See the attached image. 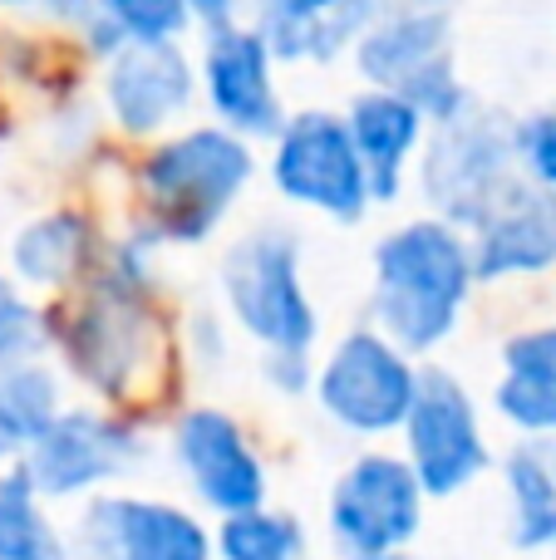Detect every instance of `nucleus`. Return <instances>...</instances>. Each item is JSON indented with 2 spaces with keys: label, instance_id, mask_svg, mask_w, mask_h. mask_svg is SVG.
Returning a JSON list of instances; mask_svg holds the SVG:
<instances>
[{
  "label": "nucleus",
  "instance_id": "16",
  "mask_svg": "<svg viewBox=\"0 0 556 560\" xmlns=\"http://www.w3.org/2000/svg\"><path fill=\"white\" fill-rule=\"evenodd\" d=\"M468 242L478 285L556 271V192L522 177Z\"/></svg>",
  "mask_w": 556,
  "mask_h": 560
},
{
  "label": "nucleus",
  "instance_id": "10",
  "mask_svg": "<svg viewBox=\"0 0 556 560\" xmlns=\"http://www.w3.org/2000/svg\"><path fill=\"white\" fill-rule=\"evenodd\" d=\"M271 187L331 222H360L374 207L370 167L345 128V114L331 108H301L286 118L271 148Z\"/></svg>",
  "mask_w": 556,
  "mask_h": 560
},
{
  "label": "nucleus",
  "instance_id": "13",
  "mask_svg": "<svg viewBox=\"0 0 556 560\" xmlns=\"http://www.w3.org/2000/svg\"><path fill=\"white\" fill-rule=\"evenodd\" d=\"M173 463L212 516H246L271 502V472L252 433L227 408L197 404L173 423Z\"/></svg>",
  "mask_w": 556,
  "mask_h": 560
},
{
  "label": "nucleus",
  "instance_id": "32",
  "mask_svg": "<svg viewBox=\"0 0 556 560\" xmlns=\"http://www.w3.org/2000/svg\"><path fill=\"white\" fill-rule=\"evenodd\" d=\"M370 560H424V556H414V551H394V556H370Z\"/></svg>",
  "mask_w": 556,
  "mask_h": 560
},
{
  "label": "nucleus",
  "instance_id": "27",
  "mask_svg": "<svg viewBox=\"0 0 556 560\" xmlns=\"http://www.w3.org/2000/svg\"><path fill=\"white\" fill-rule=\"evenodd\" d=\"M518 163L528 183L556 192V108L518 118Z\"/></svg>",
  "mask_w": 556,
  "mask_h": 560
},
{
  "label": "nucleus",
  "instance_id": "8",
  "mask_svg": "<svg viewBox=\"0 0 556 560\" xmlns=\"http://www.w3.org/2000/svg\"><path fill=\"white\" fill-rule=\"evenodd\" d=\"M424 512H429V497H424L414 467L404 463V453L370 447L350 467H340V477L331 482L325 532L345 560L394 556L419 541Z\"/></svg>",
  "mask_w": 556,
  "mask_h": 560
},
{
  "label": "nucleus",
  "instance_id": "5",
  "mask_svg": "<svg viewBox=\"0 0 556 560\" xmlns=\"http://www.w3.org/2000/svg\"><path fill=\"white\" fill-rule=\"evenodd\" d=\"M222 305L262 354H311L321 315L301 276V246L286 226H256L222 256Z\"/></svg>",
  "mask_w": 556,
  "mask_h": 560
},
{
  "label": "nucleus",
  "instance_id": "20",
  "mask_svg": "<svg viewBox=\"0 0 556 560\" xmlns=\"http://www.w3.org/2000/svg\"><path fill=\"white\" fill-rule=\"evenodd\" d=\"M108 242H99L94 222L84 212H45L35 222H25L10 242V276L30 290H65L94 276L99 256Z\"/></svg>",
  "mask_w": 556,
  "mask_h": 560
},
{
  "label": "nucleus",
  "instance_id": "6",
  "mask_svg": "<svg viewBox=\"0 0 556 560\" xmlns=\"http://www.w3.org/2000/svg\"><path fill=\"white\" fill-rule=\"evenodd\" d=\"M522 183L518 124L498 108H468L463 118L433 128L419 153V187L433 217L459 232H478L498 202Z\"/></svg>",
  "mask_w": 556,
  "mask_h": 560
},
{
  "label": "nucleus",
  "instance_id": "26",
  "mask_svg": "<svg viewBox=\"0 0 556 560\" xmlns=\"http://www.w3.org/2000/svg\"><path fill=\"white\" fill-rule=\"evenodd\" d=\"M45 310L20 295L15 276L0 271V369L30 364L45 349Z\"/></svg>",
  "mask_w": 556,
  "mask_h": 560
},
{
  "label": "nucleus",
  "instance_id": "21",
  "mask_svg": "<svg viewBox=\"0 0 556 560\" xmlns=\"http://www.w3.org/2000/svg\"><path fill=\"white\" fill-rule=\"evenodd\" d=\"M502 497H508L512 551H556V467L537 443H518L502 457Z\"/></svg>",
  "mask_w": 556,
  "mask_h": 560
},
{
  "label": "nucleus",
  "instance_id": "23",
  "mask_svg": "<svg viewBox=\"0 0 556 560\" xmlns=\"http://www.w3.org/2000/svg\"><path fill=\"white\" fill-rule=\"evenodd\" d=\"M65 413V398H59V374L45 364H15L0 369V423H5L10 443L25 453L39 433H49V423ZM20 463V457H15Z\"/></svg>",
  "mask_w": 556,
  "mask_h": 560
},
{
  "label": "nucleus",
  "instance_id": "35",
  "mask_svg": "<svg viewBox=\"0 0 556 560\" xmlns=\"http://www.w3.org/2000/svg\"><path fill=\"white\" fill-rule=\"evenodd\" d=\"M55 560H69V546H65V556H55Z\"/></svg>",
  "mask_w": 556,
  "mask_h": 560
},
{
  "label": "nucleus",
  "instance_id": "3",
  "mask_svg": "<svg viewBox=\"0 0 556 560\" xmlns=\"http://www.w3.org/2000/svg\"><path fill=\"white\" fill-rule=\"evenodd\" d=\"M252 177V143L222 124L158 138L138 163V226L153 246H197L227 222Z\"/></svg>",
  "mask_w": 556,
  "mask_h": 560
},
{
  "label": "nucleus",
  "instance_id": "24",
  "mask_svg": "<svg viewBox=\"0 0 556 560\" xmlns=\"http://www.w3.org/2000/svg\"><path fill=\"white\" fill-rule=\"evenodd\" d=\"M217 560H305V526L276 506L227 516L217 522Z\"/></svg>",
  "mask_w": 556,
  "mask_h": 560
},
{
  "label": "nucleus",
  "instance_id": "34",
  "mask_svg": "<svg viewBox=\"0 0 556 560\" xmlns=\"http://www.w3.org/2000/svg\"><path fill=\"white\" fill-rule=\"evenodd\" d=\"M0 5H30V0H0Z\"/></svg>",
  "mask_w": 556,
  "mask_h": 560
},
{
  "label": "nucleus",
  "instance_id": "14",
  "mask_svg": "<svg viewBox=\"0 0 556 560\" xmlns=\"http://www.w3.org/2000/svg\"><path fill=\"white\" fill-rule=\"evenodd\" d=\"M202 94L207 108L217 114V124L227 133L246 138H271L286 128V104H281V84H276V55L266 45V35L256 25H222L207 30L202 45Z\"/></svg>",
  "mask_w": 556,
  "mask_h": 560
},
{
  "label": "nucleus",
  "instance_id": "29",
  "mask_svg": "<svg viewBox=\"0 0 556 560\" xmlns=\"http://www.w3.org/2000/svg\"><path fill=\"white\" fill-rule=\"evenodd\" d=\"M30 5L45 20H55V25H79V30L99 15V0H30Z\"/></svg>",
  "mask_w": 556,
  "mask_h": 560
},
{
  "label": "nucleus",
  "instance_id": "7",
  "mask_svg": "<svg viewBox=\"0 0 556 560\" xmlns=\"http://www.w3.org/2000/svg\"><path fill=\"white\" fill-rule=\"evenodd\" d=\"M424 369L380 329H350L315 369V404L350 438H394L409 423Z\"/></svg>",
  "mask_w": 556,
  "mask_h": 560
},
{
  "label": "nucleus",
  "instance_id": "12",
  "mask_svg": "<svg viewBox=\"0 0 556 560\" xmlns=\"http://www.w3.org/2000/svg\"><path fill=\"white\" fill-rule=\"evenodd\" d=\"M69 560H217V532L177 502L104 492L65 532Z\"/></svg>",
  "mask_w": 556,
  "mask_h": 560
},
{
  "label": "nucleus",
  "instance_id": "17",
  "mask_svg": "<svg viewBox=\"0 0 556 560\" xmlns=\"http://www.w3.org/2000/svg\"><path fill=\"white\" fill-rule=\"evenodd\" d=\"M380 15L384 0H252V25L286 65H301V59L325 65L345 55Z\"/></svg>",
  "mask_w": 556,
  "mask_h": 560
},
{
  "label": "nucleus",
  "instance_id": "22",
  "mask_svg": "<svg viewBox=\"0 0 556 560\" xmlns=\"http://www.w3.org/2000/svg\"><path fill=\"white\" fill-rule=\"evenodd\" d=\"M65 532L49 522L45 497L30 487L20 463H0V560H55Z\"/></svg>",
  "mask_w": 556,
  "mask_h": 560
},
{
  "label": "nucleus",
  "instance_id": "30",
  "mask_svg": "<svg viewBox=\"0 0 556 560\" xmlns=\"http://www.w3.org/2000/svg\"><path fill=\"white\" fill-rule=\"evenodd\" d=\"M252 5V0H187L193 20H202L207 30H222V25H236V10Z\"/></svg>",
  "mask_w": 556,
  "mask_h": 560
},
{
  "label": "nucleus",
  "instance_id": "25",
  "mask_svg": "<svg viewBox=\"0 0 556 560\" xmlns=\"http://www.w3.org/2000/svg\"><path fill=\"white\" fill-rule=\"evenodd\" d=\"M99 15L128 35V45H183L193 10L187 0H99Z\"/></svg>",
  "mask_w": 556,
  "mask_h": 560
},
{
  "label": "nucleus",
  "instance_id": "18",
  "mask_svg": "<svg viewBox=\"0 0 556 560\" xmlns=\"http://www.w3.org/2000/svg\"><path fill=\"white\" fill-rule=\"evenodd\" d=\"M493 408L518 438H556V325H532L502 339Z\"/></svg>",
  "mask_w": 556,
  "mask_h": 560
},
{
  "label": "nucleus",
  "instance_id": "9",
  "mask_svg": "<svg viewBox=\"0 0 556 560\" xmlns=\"http://www.w3.org/2000/svg\"><path fill=\"white\" fill-rule=\"evenodd\" d=\"M148 453L143 423L128 413H99V408H65L20 453V472L30 477L45 502H94L104 487L128 477Z\"/></svg>",
  "mask_w": 556,
  "mask_h": 560
},
{
  "label": "nucleus",
  "instance_id": "1",
  "mask_svg": "<svg viewBox=\"0 0 556 560\" xmlns=\"http://www.w3.org/2000/svg\"><path fill=\"white\" fill-rule=\"evenodd\" d=\"M148 252L153 242L143 232L108 242L94 276L84 280V295L45 310V335L65 354V369L114 404H124L163 354V319L153 310Z\"/></svg>",
  "mask_w": 556,
  "mask_h": 560
},
{
  "label": "nucleus",
  "instance_id": "31",
  "mask_svg": "<svg viewBox=\"0 0 556 560\" xmlns=\"http://www.w3.org/2000/svg\"><path fill=\"white\" fill-rule=\"evenodd\" d=\"M20 457V447L10 443V433H5V423H0V463H15Z\"/></svg>",
  "mask_w": 556,
  "mask_h": 560
},
{
  "label": "nucleus",
  "instance_id": "2",
  "mask_svg": "<svg viewBox=\"0 0 556 560\" xmlns=\"http://www.w3.org/2000/svg\"><path fill=\"white\" fill-rule=\"evenodd\" d=\"M370 266L374 329L409 359L433 354L459 329L473 285H478L468 232L439 222V217H414V222L384 232L374 242Z\"/></svg>",
  "mask_w": 556,
  "mask_h": 560
},
{
  "label": "nucleus",
  "instance_id": "36",
  "mask_svg": "<svg viewBox=\"0 0 556 560\" xmlns=\"http://www.w3.org/2000/svg\"><path fill=\"white\" fill-rule=\"evenodd\" d=\"M552 560H556V551H552Z\"/></svg>",
  "mask_w": 556,
  "mask_h": 560
},
{
  "label": "nucleus",
  "instance_id": "19",
  "mask_svg": "<svg viewBox=\"0 0 556 560\" xmlns=\"http://www.w3.org/2000/svg\"><path fill=\"white\" fill-rule=\"evenodd\" d=\"M345 128H350L364 167H370L374 202H394L404 187V167L424 153V128H429V118L399 94L360 89V94L345 104Z\"/></svg>",
  "mask_w": 556,
  "mask_h": 560
},
{
  "label": "nucleus",
  "instance_id": "15",
  "mask_svg": "<svg viewBox=\"0 0 556 560\" xmlns=\"http://www.w3.org/2000/svg\"><path fill=\"white\" fill-rule=\"evenodd\" d=\"M197 69L183 45H124L104 65V108L128 138H158L193 108Z\"/></svg>",
  "mask_w": 556,
  "mask_h": 560
},
{
  "label": "nucleus",
  "instance_id": "4",
  "mask_svg": "<svg viewBox=\"0 0 556 560\" xmlns=\"http://www.w3.org/2000/svg\"><path fill=\"white\" fill-rule=\"evenodd\" d=\"M355 69H360L364 89L409 98L433 128L478 108L453 69V15L443 0L384 5V15L355 45Z\"/></svg>",
  "mask_w": 556,
  "mask_h": 560
},
{
  "label": "nucleus",
  "instance_id": "33",
  "mask_svg": "<svg viewBox=\"0 0 556 560\" xmlns=\"http://www.w3.org/2000/svg\"><path fill=\"white\" fill-rule=\"evenodd\" d=\"M547 457H552V467H556V438H552V447H547Z\"/></svg>",
  "mask_w": 556,
  "mask_h": 560
},
{
  "label": "nucleus",
  "instance_id": "28",
  "mask_svg": "<svg viewBox=\"0 0 556 560\" xmlns=\"http://www.w3.org/2000/svg\"><path fill=\"white\" fill-rule=\"evenodd\" d=\"M262 378L281 398L315 394V364H311V354H262Z\"/></svg>",
  "mask_w": 556,
  "mask_h": 560
},
{
  "label": "nucleus",
  "instance_id": "11",
  "mask_svg": "<svg viewBox=\"0 0 556 560\" xmlns=\"http://www.w3.org/2000/svg\"><path fill=\"white\" fill-rule=\"evenodd\" d=\"M404 463L414 467L429 502L468 492L493 467V447L483 433V413L459 374L449 369H424L419 398L404 423Z\"/></svg>",
  "mask_w": 556,
  "mask_h": 560
}]
</instances>
